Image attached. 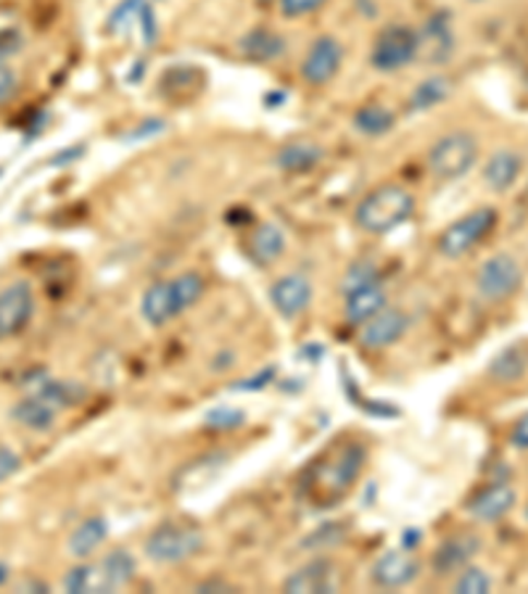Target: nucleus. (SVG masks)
Instances as JSON below:
<instances>
[{"label":"nucleus","mask_w":528,"mask_h":594,"mask_svg":"<svg viewBox=\"0 0 528 594\" xmlns=\"http://www.w3.org/2000/svg\"><path fill=\"white\" fill-rule=\"evenodd\" d=\"M201 296H204V277L199 273H182L172 281H159L148 286L141 299V314L148 325L161 328L199 305Z\"/></svg>","instance_id":"obj_1"},{"label":"nucleus","mask_w":528,"mask_h":594,"mask_svg":"<svg viewBox=\"0 0 528 594\" xmlns=\"http://www.w3.org/2000/svg\"><path fill=\"white\" fill-rule=\"evenodd\" d=\"M415 214V199L401 186H381L357 204L355 223L370 236H386Z\"/></svg>","instance_id":"obj_2"},{"label":"nucleus","mask_w":528,"mask_h":594,"mask_svg":"<svg viewBox=\"0 0 528 594\" xmlns=\"http://www.w3.org/2000/svg\"><path fill=\"white\" fill-rule=\"evenodd\" d=\"M364 465V450L360 444L341 447L323 465H314L307 478V497L314 502H336L351 489V484L360 478Z\"/></svg>","instance_id":"obj_3"},{"label":"nucleus","mask_w":528,"mask_h":594,"mask_svg":"<svg viewBox=\"0 0 528 594\" xmlns=\"http://www.w3.org/2000/svg\"><path fill=\"white\" fill-rule=\"evenodd\" d=\"M479 162V141L468 130L446 132L431 145L429 169L439 180H460Z\"/></svg>","instance_id":"obj_4"},{"label":"nucleus","mask_w":528,"mask_h":594,"mask_svg":"<svg viewBox=\"0 0 528 594\" xmlns=\"http://www.w3.org/2000/svg\"><path fill=\"white\" fill-rule=\"evenodd\" d=\"M201 547H204V534L196 526L165 523L146 536L143 553L154 562H185L196 558Z\"/></svg>","instance_id":"obj_5"},{"label":"nucleus","mask_w":528,"mask_h":594,"mask_svg":"<svg viewBox=\"0 0 528 594\" xmlns=\"http://www.w3.org/2000/svg\"><path fill=\"white\" fill-rule=\"evenodd\" d=\"M496 223H500V214H496L494 206H481V210H473L463 214L460 219H455L439 238V251L446 259H460L468 254L470 249H476L489 233L494 230Z\"/></svg>","instance_id":"obj_6"},{"label":"nucleus","mask_w":528,"mask_h":594,"mask_svg":"<svg viewBox=\"0 0 528 594\" xmlns=\"http://www.w3.org/2000/svg\"><path fill=\"white\" fill-rule=\"evenodd\" d=\"M520 286H524V268L507 251L489 257L476 275V288H479L481 299L492 301V305L507 301L518 294Z\"/></svg>","instance_id":"obj_7"},{"label":"nucleus","mask_w":528,"mask_h":594,"mask_svg":"<svg viewBox=\"0 0 528 594\" xmlns=\"http://www.w3.org/2000/svg\"><path fill=\"white\" fill-rule=\"evenodd\" d=\"M418 33L410 27H401V24H394V27H386L375 37L373 50H370V67L383 74L399 72V69L410 67L418 59Z\"/></svg>","instance_id":"obj_8"},{"label":"nucleus","mask_w":528,"mask_h":594,"mask_svg":"<svg viewBox=\"0 0 528 594\" xmlns=\"http://www.w3.org/2000/svg\"><path fill=\"white\" fill-rule=\"evenodd\" d=\"M35 312V294L27 281H14L0 290V341L14 338L29 325Z\"/></svg>","instance_id":"obj_9"},{"label":"nucleus","mask_w":528,"mask_h":594,"mask_svg":"<svg viewBox=\"0 0 528 594\" xmlns=\"http://www.w3.org/2000/svg\"><path fill=\"white\" fill-rule=\"evenodd\" d=\"M407 328H410V318H407L401 309L383 307L379 314H373L368 322H362L360 344L370 352L388 349V346L405 336Z\"/></svg>","instance_id":"obj_10"},{"label":"nucleus","mask_w":528,"mask_h":594,"mask_svg":"<svg viewBox=\"0 0 528 594\" xmlns=\"http://www.w3.org/2000/svg\"><path fill=\"white\" fill-rule=\"evenodd\" d=\"M344 61V48L336 37H317L312 43L310 54L304 56V64H301V78L312 85H328V82L336 78L338 69H341Z\"/></svg>","instance_id":"obj_11"},{"label":"nucleus","mask_w":528,"mask_h":594,"mask_svg":"<svg viewBox=\"0 0 528 594\" xmlns=\"http://www.w3.org/2000/svg\"><path fill=\"white\" fill-rule=\"evenodd\" d=\"M418 59L429 61V64H444L452 54H455V29H452V19L446 11L433 14L425 27L418 33Z\"/></svg>","instance_id":"obj_12"},{"label":"nucleus","mask_w":528,"mask_h":594,"mask_svg":"<svg viewBox=\"0 0 528 594\" xmlns=\"http://www.w3.org/2000/svg\"><path fill=\"white\" fill-rule=\"evenodd\" d=\"M418 577L420 562L412 553H405V549H392V553L381 555L375 560L373 571H370V579L381 590H401V586L412 584Z\"/></svg>","instance_id":"obj_13"},{"label":"nucleus","mask_w":528,"mask_h":594,"mask_svg":"<svg viewBox=\"0 0 528 594\" xmlns=\"http://www.w3.org/2000/svg\"><path fill=\"white\" fill-rule=\"evenodd\" d=\"M481 536L476 534H455L444 539L431 560L436 577H455V573H460L481 553Z\"/></svg>","instance_id":"obj_14"},{"label":"nucleus","mask_w":528,"mask_h":594,"mask_svg":"<svg viewBox=\"0 0 528 594\" xmlns=\"http://www.w3.org/2000/svg\"><path fill=\"white\" fill-rule=\"evenodd\" d=\"M269 299H273V307L278 309L286 320L299 318V314L312 305L310 277L301 273L280 277V281H275L273 288H269Z\"/></svg>","instance_id":"obj_15"},{"label":"nucleus","mask_w":528,"mask_h":594,"mask_svg":"<svg viewBox=\"0 0 528 594\" xmlns=\"http://www.w3.org/2000/svg\"><path fill=\"white\" fill-rule=\"evenodd\" d=\"M283 590L291 594H331L336 592V566L331 560L317 558L283 581Z\"/></svg>","instance_id":"obj_16"},{"label":"nucleus","mask_w":528,"mask_h":594,"mask_svg":"<svg viewBox=\"0 0 528 594\" xmlns=\"http://www.w3.org/2000/svg\"><path fill=\"white\" fill-rule=\"evenodd\" d=\"M515 502H518V495H515L513 486L505 482H496L489 484L487 489H481L479 495L470 499L468 513L481 523H494L511 513Z\"/></svg>","instance_id":"obj_17"},{"label":"nucleus","mask_w":528,"mask_h":594,"mask_svg":"<svg viewBox=\"0 0 528 594\" xmlns=\"http://www.w3.org/2000/svg\"><path fill=\"white\" fill-rule=\"evenodd\" d=\"M130 29H137L143 35V40L151 43L156 35L154 24V11L146 0H122L109 16V33L115 35H128Z\"/></svg>","instance_id":"obj_18"},{"label":"nucleus","mask_w":528,"mask_h":594,"mask_svg":"<svg viewBox=\"0 0 528 594\" xmlns=\"http://www.w3.org/2000/svg\"><path fill=\"white\" fill-rule=\"evenodd\" d=\"M520 173H524V156L513 148L494 151L481 169L483 182L496 193L511 191L515 182H518Z\"/></svg>","instance_id":"obj_19"},{"label":"nucleus","mask_w":528,"mask_h":594,"mask_svg":"<svg viewBox=\"0 0 528 594\" xmlns=\"http://www.w3.org/2000/svg\"><path fill=\"white\" fill-rule=\"evenodd\" d=\"M11 418H14L19 426L27 428L33 433H48L56 428V420H59V409L53 404H48L43 396L27 394L24 400H19L14 407H11Z\"/></svg>","instance_id":"obj_20"},{"label":"nucleus","mask_w":528,"mask_h":594,"mask_svg":"<svg viewBox=\"0 0 528 594\" xmlns=\"http://www.w3.org/2000/svg\"><path fill=\"white\" fill-rule=\"evenodd\" d=\"M247 254L251 262L260 264V268H269V264H275L283 254H286V233L273 223L254 227L247 241Z\"/></svg>","instance_id":"obj_21"},{"label":"nucleus","mask_w":528,"mask_h":594,"mask_svg":"<svg viewBox=\"0 0 528 594\" xmlns=\"http://www.w3.org/2000/svg\"><path fill=\"white\" fill-rule=\"evenodd\" d=\"M344 296H347L344 299V318L351 325H362V322H368L373 314H379L386 307V288L381 286V281L349 290Z\"/></svg>","instance_id":"obj_22"},{"label":"nucleus","mask_w":528,"mask_h":594,"mask_svg":"<svg viewBox=\"0 0 528 594\" xmlns=\"http://www.w3.org/2000/svg\"><path fill=\"white\" fill-rule=\"evenodd\" d=\"M27 394H37L43 396L48 404H53L59 413H64V409H72L74 404H80L85 400V385L74 383V381H64V378H50L43 376L37 378V381L29 383Z\"/></svg>","instance_id":"obj_23"},{"label":"nucleus","mask_w":528,"mask_h":594,"mask_svg":"<svg viewBox=\"0 0 528 594\" xmlns=\"http://www.w3.org/2000/svg\"><path fill=\"white\" fill-rule=\"evenodd\" d=\"M98 571L100 579H104V592H117L124 590V586L130 584L132 579H135L137 573V562L128 549H111L109 555H104V558L98 560Z\"/></svg>","instance_id":"obj_24"},{"label":"nucleus","mask_w":528,"mask_h":594,"mask_svg":"<svg viewBox=\"0 0 528 594\" xmlns=\"http://www.w3.org/2000/svg\"><path fill=\"white\" fill-rule=\"evenodd\" d=\"M528 372V346L526 344H511L502 352L494 354V359L489 363V376L496 383H518L524 381Z\"/></svg>","instance_id":"obj_25"},{"label":"nucleus","mask_w":528,"mask_h":594,"mask_svg":"<svg viewBox=\"0 0 528 594\" xmlns=\"http://www.w3.org/2000/svg\"><path fill=\"white\" fill-rule=\"evenodd\" d=\"M106 539H109V523L104 518L93 515L72 531L67 542V553L77 560H87Z\"/></svg>","instance_id":"obj_26"},{"label":"nucleus","mask_w":528,"mask_h":594,"mask_svg":"<svg viewBox=\"0 0 528 594\" xmlns=\"http://www.w3.org/2000/svg\"><path fill=\"white\" fill-rule=\"evenodd\" d=\"M320 162H323V148L314 143H307V141L286 143L278 151V156H275L278 169H283V173H291V175L310 173V169L317 167Z\"/></svg>","instance_id":"obj_27"},{"label":"nucleus","mask_w":528,"mask_h":594,"mask_svg":"<svg viewBox=\"0 0 528 594\" xmlns=\"http://www.w3.org/2000/svg\"><path fill=\"white\" fill-rule=\"evenodd\" d=\"M452 96V80L444 78V74H433V78H425L407 98V109L420 114L436 109L439 104H444L446 98Z\"/></svg>","instance_id":"obj_28"},{"label":"nucleus","mask_w":528,"mask_h":594,"mask_svg":"<svg viewBox=\"0 0 528 594\" xmlns=\"http://www.w3.org/2000/svg\"><path fill=\"white\" fill-rule=\"evenodd\" d=\"M286 50V37L273 29H251L241 37V54L251 61H273Z\"/></svg>","instance_id":"obj_29"},{"label":"nucleus","mask_w":528,"mask_h":594,"mask_svg":"<svg viewBox=\"0 0 528 594\" xmlns=\"http://www.w3.org/2000/svg\"><path fill=\"white\" fill-rule=\"evenodd\" d=\"M355 128L368 138H381L396 128V114L383 104H364L355 114Z\"/></svg>","instance_id":"obj_30"},{"label":"nucleus","mask_w":528,"mask_h":594,"mask_svg":"<svg viewBox=\"0 0 528 594\" xmlns=\"http://www.w3.org/2000/svg\"><path fill=\"white\" fill-rule=\"evenodd\" d=\"M61 586H64V592L72 594H106L104 592V579H100L98 571V562H83V566H74L69 568V573L61 581Z\"/></svg>","instance_id":"obj_31"},{"label":"nucleus","mask_w":528,"mask_h":594,"mask_svg":"<svg viewBox=\"0 0 528 594\" xmlns=\"http://www.w3.org/2000/svg\"><path fill=\"white\" fill-rule=\"evenodd\" d=\"M344 539H347V526L344 523H325V526H317L312 534L301 539V549L304 553H323V549L341 545Z\"/></svg>","instance_id":"obj_32"},{"label":"nucleus","mask_w":528,"mask_h":594,"mask_svg":"<svg viewBox=\"0 0 528 594\" xmlns=\"http://www.w3.org/2000/svg\"><path fill=\"white\" fill-rule=\"evenodd\" d=\"M452 592H457V594H489V592H492V577H489L483 568L465 566L460 571V577H457L455 584H452Z\"/></svg>","instance_id":"obj_33"},{"label":"nucleus","mask_w":528,"mask_h":594,"mask_svg":"<svg viewBox=\"0 0 528 594\" xmlns=\"http://www.w3.org/2000/svg\"><path fill=\"white\" fill-rule=\"evenodd\" d=\"M379 281H381L379 268H375L373 262H368V259H360V262H355L347 270V275H344V286L341 288H344V294H349V290L370 286V283H379Z\"/></svg>","instance_id":"obj_34"},{"label":"nucleus","mask_w":528,"mask_h":594,"mask_svg":"<svg viewBox=\"0 0 528 594\" xmlns=\"http://www.w3.org/2000/svg\"><path fill=\"white\" fill-rule=\"evenodd\" d=\"M204 423L209 431H236V428H241L247 423V413H241L236 407H217L206 415Z\"/></svg>","instance_id":"obj_35"},{"label":"nucleus","mask_w":528,"mask_h":594,"mask_svg":"<svg viewBox=\"0 0 528 594\" xmlns=\"http://www.w3.org/2000/svg\"><path fill=\"white\" fill-rule=\"evenodd\" d=\"M328 0H280V11L283 16H310L314 11H320Z\"/></svg>","instance_id":"obj_36"},{"label":"nucleus","mask_w":528,"mask_h":594,"mask_svg":"<svg viewBox=\"0 0 528 594\" xmlns=\"http://www.w3.org/2000/svg\"><path fill=\"white\" fill-rule=\"evenodd\" d=\"M22 458L11 450V447H0V484L14 478L19 471H22Z\"/></svg>","instance_id":"obj_37"},{"label":"nucleus","mask_w":528,"mask_h":594,"mask_svg":"<svg viewBox=\"0 0 528 594\" xmlns=\"http://www.w3.org/2000/svg\"><path fill=\"white\" fill-rule=\"evenodd\" d=\"M16 87H19V80H16L14 69L0 64V104H5L9 98H14Z\"/></svg>","instance_id":"obj_38"},{"label":"nucleus","mask_w":528,"mask_h":594,"mask_svg":"<svg viewBox=\"0 0 528 594\" xmlns=\"http://www.w3.org/2000/svg\"><path fill=\"white\" fill-rule=\"evenodd\" d=\"M511 444L515 447V450L528 452V413H524L518 420H515L511 431Z\"/></svg>","instance_id":"obj_39"},{"label":"nucleus","mask_w":528,"mask_h":594,"mask_svg":"<svg viewBox=\"0 0 528 594\" xmlns=\"http://www.w3.org/2000/svg\"><path fill=\"white\" fill-rule=\"evenodd\" d=\"M19 48H22V37L16 33H0V59L16 54Z\"/></svg>","instance_id":"obj_40"},{"label":"nucleus","mask_w":528,"mask_h":594,"mask_svg":"<svg viewBox=\"0 0 528 594\" xmlns=\"http://www.w3.org/2000/svg\"><path fill=\"white\" fill-rule=\"evenodd\" d=\"M273 376H275V370H273V368H269V370H264V372H260V376L249 378V381L238 383V385H236V389H238V391H254V389H262V385H267L269 381H273Z\"/></svg>","instance_id":"obj_41"},{"label":"nucleus","mask_w":528,"mask_h":594,"mask_svg":"<svg viewBox=\"0 0 528 594\" xmlns=\"http://www.w3.org/2000/svg\"><path fill=\"white\" fill-rule=\"evenodd\" d=\"M196 592H232V586L225 584V581H204V584L196 586Z\"/></svg>","instance_id":"obj_42"},{"label":"nucleus","mask_w":528,"mask_h":594,"mask_svg":"<svg viewBox=\"0 0 528 594\" xmlns=\"http://www.w3.org/2000/svg\"><path fill=\"white\" fill-rule=\"evenodd\" d=\"M9 577H11V568L5 566V562H0V586H3L5 581H9Z\"/></svg>","instance_id":"obj_43"},{"label":"nucleus","mask_w":528,"mask_h":594,"mask_svg":"<svg viewBox=\"0 0 528 594\" xmlns=\"http://www.w3.org/2000/svg\"><path fill=\"white\" fill-rule=\"evenodd\" d=\"M470 3H483V0H470Z\"/></svg>","instance_id":"obj_44"},{"label":"nucleus","mask_w":528,"mask_h":594,"mask_svg":"<svg viewBox=\"0 0 528 594\" xmlns=\"http://www.w3.org/2000/svg\"><path fill=\"white\" fill-rule=\"evenodd\" d=\"M526 521H528V504H526Z\"/></svg>","instance_id":"obj_45"},{"label":"nucleus","mask_w":528,"mask_h":594,"mask_svg":"<svg viewBox=\"0 0 528 594\" xmlns=\"http://www.w3.org/2000/svg\"><path fill=\"white\" fill-rule=\"evenodd\" d=\"M0 177H3V167H0Z\"/></svg>","instance_id":"obj_46"},{"label":"nucleus","mask_w":528,"mask_h":594,"mask_svg":"<svg viewBox=\"0 0 528 594\" xmlns=\"http://www.w3.org/2000/svg\"><path fill=\"white\" fill-rule=\"evenodd\" d=\"M526 87H528V74H526Z\"/></svg>","instance_id":"obj_47"},{"label":"nucleus","mask_w":528,"mask_h":594,"mask_svg":"<svg viewBox=\"0 0 528 594\" xmlns=\"http://www.w3.org/2000/svg\"><path fill=\"white\" fill-rule=\"evenodd\" d=\"M262 3H269V0H262Z\"/></svg>","instance_id":"obj_48"}]
</instances>
